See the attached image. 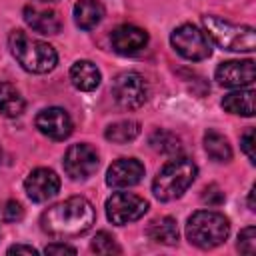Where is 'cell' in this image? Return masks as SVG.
<instances>
[{"label":"cell","mask_w":256,"mask_h":256,"mask_svg":"<svg viewBox=\"0 0 256 256\" xmlns=\"http://www.w3.org/2000/svg\"><path fill=\"white\" fill-rule=\"evenodd\" d=\"M96 220L94 206L84 196H72L64 202H58L42 212L40 226L42 230L60 240L78 238L86 234Z\"/></svg>","instance_id":"6da1fadb"},{"label":"cell","mask_w":256,"mask_h":256,"mask_svg":"<svg viewBox=\"0 0 256 256\" xmlns=\"http://www.w3.org/2000/svg\"><path fill=\"white\" fill-rule=\"evenodd\" d=\"M8 48H10L12 56L16 58V62L26 72H32V74H46L58 62V54L48 42L30 38L24 30L10 32Z\"/></svg>","instance_id":"7a4b0ae2"},{"label":"cell","mask_w":256,"mask_h":256,"mask_svg":"<svg viewBox=\"0 0 256 256\" xmlns=\"http://www.w3.org/2000/svg\"><path fill=\"white\" fill-rule=\"evenodd\" d=\"M196 174H198V168L190 158L176 156L160 168V172L152 182V192L162 202L176 200L192 186V182L196 180Z\"/></svg>","instance_id":"3957f363"},{"label":"cell","mask_w":256,"mask_h":256,"mask_svg":"<svg viewBox=\"0 0 256 256\" xmlns=\"http://www.w3.org/2000/svg\"><path fill=\"white\" fill-rule=\"evenodd\" d=\"M230 234L228 218L220 212L212 210H198L188 218L186 224V238L190 244L202 250H210L220 246Z\"/></svg>","instance_id":"277c9868"},{"label":"cell","mask_w":256,"mask_h":256,"mask_svg":"<svg viewBox=\"0 0 256 256\" xmlns=\"http://www.w3.org/2000/svg\"><path fill=\"white\" fill-rule=\"evenodd\" d=\"M206 36L224 50L252 52L256 48V32L252 26L234 24L218 16H202Z\"/></svg>","instance_id":"5b68a950"},{"label":"cell","mask_w":256,"mask_h":256,"mask_svg":"<svg viewBox=\"0 0 256 256\" xmlns=\"http://www.w3.org/2000/svg\"><path fill=\"white\" fill-rule=\"evenodd\" d=\"M172 48L186 60L198 62L212 54V42L206 36L204 30H200L194 24H182L178 26L170 36Z\"/></svg>","instance_id":"8992f818"},{"label":"cell","mask_w":256,"mask_h":256,"mask_svg":"<svg viewBox=\"0 0 256 256\" xmlns=\"http://www.w3.org/2000/svg\"><path fill=\"white\" fill-rule=\"evenodd\" d=\"M112 96L120 108L136 110L148 100V84L138 72H120L112 82Z\"/></svg>","instance_id":"52a82bcc"},{"label":"cell","mask_w":256,"mask_h":256,"mask_svg":"<svg viewBox=\"0 0 256 256\" xmlns=\"http://www.w3.org/2000/svg\"><path fill=\"white\" fill-rule=\"evenodd\" d=\"M148 210V202L132 192H116L106 200V216L112 224L124 226L140 220Z\"/></svg>","instance_id":"ba28073f"},{"label":"cell","mask_w":256,"mask_h":256,"mask_svg":"<svg viewBox=\"0 0 256 256\" xmlns=\"http://www.w3.org/2000/svg\"><path fill=\"white\" fill-rule=\"evenodd\" d=\"M64 170L72 180H86L90 178L100 164L96 148L90 144H72L64 154Z\"/></svg>","instance_id":"9c48e42d"},{"label":"cell","mask_w":256,"mask_h":256,"mask_svg":"<svg viewBox=\"0 0 256 256\" xmlns=\"http://www.w3.org/2000/svg\"><path fill=\"white\" fill-rule=\"evenodd\" d=\"M24 190L32 202H48L60 190V178L50 168H36L24 180Z\"/></svg>","instance_id":"30bf717a"},{"label":"cell","mask_w":256,"mask_h":256,"mask_svg":"<svg viewBox=\"0 0 256 256\" xmlns=\"http://www.w3.org/2000/svg\"><path fill=\"white\" fill-rule=\"evenodd\" d=\"M36 128L50 140H64L72 134V118L64 108L50 106L38 112Z\"/></svg>","instance_id":"8fae6325"},{"label":"cell","mask_w":256,"mask_h":256,"mask_svg":"<svg viewBox=\"0 0 256 256\" xmlns=\"http://www.w3.org/2000/svg\"><path fill=\"white\" fill-rule=\"evenodd\" d=\"M254 78H256V68L252 60H226L216 68V80L226 88L250 86Z\"/></svg>","instance_id":"7c38bea8"},{"label":"cell","mask_w":256,"mask_h":256,"mask_svg":"<svg viewBox=\"0 0 256 256\" xmlns=\"http://www.w3.org/2000/svg\"><path fill=\"white\" fill-rule=\"evenodd\" d=\"M112 50L122 56H134L148 44V32L134 24H122L110 34Z\"/></svg>","instance_id":"4fadbf2b"},{"label":"cell","mask_w":256,"mask_h":256,"mask_svg":"<svg viewBox=\"0 0 256 256\" xmlns=\"http://www.w3.org/2000/svg\"><path fill=\"white\" fill-rule=\"evenodd\" d=\"M144 176V166L136 158H120L112 162L106 172V184L110 188H130L136 186Z\"/></svg>","instance_id":"5bb4252c"},{"label":"cell","mask_w":256,"mask_h":256,"mask_svg":"<svg viewBox=\"0 0 256 256\" xmlns=\"http://www.w3.org/2000/svg\"><path fill=\"white\" fill-rule=\"evenodd\" d=\"M24 20L38 34H58L60 28H62V22H60L58 14L52 8H46V6H40V4L24 6Z\"/></svg>","instance_id":"9a60e30c"},{"label":"cell","mask_w":256,"mask_h":256,"mask_svg":"<svg viewBox=\"0 0 256 256\" xmlns=\"http://www.w3.org/2000/svg\"><path fill=\"white\" fill-rule=\"evenodd\" d=\"M70 82L82 92H90L100 84V70L90 60H78L70 68Z\"/></svg>","instance_id":"2e32d148"},{"label":"cell","mask_w":256,"mask_h":256,"mask_svg":"<svg viewBox=\"0 0 256 256\" xmlns=\"http://www.w3.org/2000/svg\"><path fill=\"white\" fill-rule=\"evenodd\" d=\"M222 108L230 114L238 116H254V90L252 88H238L236 92H230L222 98Z\"/></svg>","instance_id":"e0dca14e"},{"label":"cell","mask_w":256,"mask_h":256,"mask_svg":"<svg viewBox=\"0 0 256 256\" xmlns=\"http://www.w3.org/2000/svg\"><path fill=\"white\" fill-rule=\"evenodd\" d=\"M104 18V6L98 0H80L74 6V22L82 30L96 28Z\"/></svg>","instance_id":"ac0fdd59"},{"label":"cell","mask_w":256,"mask_h":256,"mask_svg":"<svg viewBox=\"0 0 256 256\" xmlns=\"http://www.w3.org/2000/svg\"><path fill=\"white\" fill-rule=\"evenodd\" d=\"M148 238L158 242V244H166L172 246L178 242V224L172 216H162V218H154L148 224Z\"/></svg>","instance_id":"d6986e66"},{"label":"cell","mask_w":256,"mask_h":256,"mask_svg":"<svg viewBox=\"0 0 256 256\" xmlns=\"http://www.w3.org/2000/svg\"><path fill=\"white\" fill-rule=\"evenodd\" d=\"M24 98L10 82H0V114L6 118H16L24 112Z\"/></svg>","instance_id":"ffe728a7"},{"label":"cell","mask_w":256,"mask_h":256,"mask_svg":"<svg viewBox=\"0 0 256 256\" xmlns=\"http://www.w3.org/2000/svg\"><path fill=\"white\" fill-rule=\"evenodd\" d=\"M204 148H206V154L214 162H230L232 160V148H230L226 136L216 130H208L204 134Z\"/></svg>","instance_id":"44dd1931"},{"label":"cell","mask_w":256,"mask_h":256,"mask_svg":"<svg viewBox=\"0 0 256 256\" xmlns=\"http://www.w3.org/2000/svg\"><path fill=\"white\" fill-rule=\"evenodd\" d=\"M138 134H140V124L136 120H120V122H114L104 132L106 140L108 142H114V144H128Z\"/></svg>","instance_id":"7402d4cb"},{"label":"cell","mask_w":256,"mask_h":256,"mask_svg":"<svg viewBox=\"0 0 256 256\" xmlns=\"http://www.w3.org/2000/svg\"><path fill=\"white\" fill-rule=\"evenodd\" d=\"M150 146L160 154H180L182 150L180 138L168 130H156L150 136Z\"/></svg>","instance_id":"603a6c76"},{"label":"cell","mask_w":256,"mask_h":256,"mask_svg":"<svg viewBox=\"0 0 256 256\" xmlns=\"http://www.w3.org/2000/svg\"><path fill=\"white\" fill-rule=\"evenodd\" d=\"M90 248H92V252H96V254H120V252H122V248L116 244L114 236L108 234V232H98V234L94 236Z\"/></svg>","instance_id":"cb8c5ba5"},{"label":"cell","mask_w":256,"mask_h":256,"mask_svg":"<svg viewBox=\"0 0 256 256\" xmlns=\"http://www.w3.org/2000/svg\"><path fill=\"white\" fill-rule=\"evenodd\" d=\"M24 216V208L16 200H6L0 204V222H18Z\"/></svg>","instance_id":"d4e9b609"},{"label":"cell","mask_w":256,"mask_h":256,"mask_svg":"<svg viewBox=\"0 0 256 256\" xmlns=\"http://www.w3.org/2000/svg\"><path fill=\"white\" fill-rule=\"evenodd\" d=\"M238 250L242 254H254L256 252V230L254 226H248L238 236Z\"/></svg>","instance_id":"484cf974"},{"label":"cell","mask_w":256,"mask_h":256,"mask_svg":"<svg viewBox=\"0 0 256 256\" xmlns=\"http://www.w3.org/2000/svg\"><path fill=\"white\" fill-rule=\"evenodd\" d=\"M202 202H206L208 206H220L224 202V192L216 184H210L202 190Z\"/></svg>","instance_id":"4316f807"},{"label":"cell","mask_w":256,"mask_h":256,"mask_svg":"<svg viewBox=\"0 0 256 256\" xmlns=\"http://www.w3.org/2000/svg\"><path fill=\"white\" fill-rule=\"evenodd\" d=\"M240 146H242L244 154L248 156V160L254 164V162H256V152H254V128H248V130L242 134Z\"/></svg>","instance_id":"83f0119b"},{"label":"cell","mask_w":256,"mask_h":256,"mask_svg":"<svg viewBox=\"0 0 256 256\" xmlns=\"http://www.w3.org/2000/svg\"><path fill=\"white\" fill-rule=\"evenodd\" d=\"M46 254H76V248L64 244V242H54V244H48L44 248Z\"/></svg>","instance_id":"f1b7e54d"},{"label":"cell","mask_w":256,"mask_h":256,"mask_svg":"<svg viewBox=\"0 0 256 256\" xmlns=\"http://www.w3.org/2000/svg\"><path fill=\"white\" fill-rule=\"evenodd\" d=\"M8 254H38V250L32 246H26V244H16V246L8 248Z\"/></svg>","instance_id":"f546056e"},{"label":"cell","mask_w":256,"mask_h":256,"mask_svg":"<svg viewBox=\"0 0 256 256\" xmlns=\"http://www.w3.org/2000/svg\"><path fill=\"white\" fill-rule=\"evenodd\" d=\"M254 190H256V186H252V188H250V194H248V206H250L252 212L256 210V204H254Z\"/></svg>","instance_id":"4dcf8cb0"},{"label":"cell","mask_w":256,"mask_h":256,"mask_svg":"<svg viewBox=\"0 0 256 256\" xmlns=\"http://www.w3.org/2000/svg\"><path fill=\"white\" fill-rule=\"evenodd\" d=\"M38 2H56V0H38Z\"/></svg>","instance_id":"1f68e13d"},{"label":"cell","mask_w":256,"mask_h":256,"mask_svg":"<svg viewBox=\"0 0 256 256\" xmlns=\"http://www.w3.org/2000/svg\"><path fill=\"white\" fill-rule=\"evenodd\" d=\"M0 162H2V148H0Z\"/></svg>","instance_id":"d6a6232c"}]
</instances>
